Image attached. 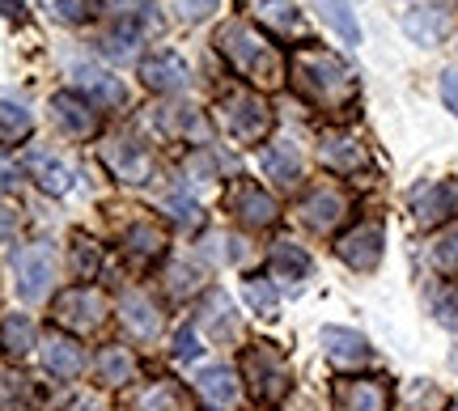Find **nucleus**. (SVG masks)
<instances>
[{
	"label": "nucleus",
	"instance_id": "f257e3e1",
	"mask_svg": "<svg viewBox=\"0 0 458 411\" xmlns=\"http://www.w3.org/2000/svg\"><path fill=\"white\" fill-rule=\"evenodd\" d=\"M289 81H293V89L310 102V106L327 111V115H348L360 98L357 72L327 47L293 51V60H289Z\"/></svg>",
	"mask_w": 458,
	"mask_h": 411
},
{
	"label": "nucleus",
	"instance_id": "f03ea898",
	"mask_svg": "<svg viewBox=\"0 0 458 411\" xmlns=\"http://www.w3.org/2000/svg\"><path fill=\"white\" fill-rule=\"evenodd\" d=\"M216 51L229 60V68L242 77L250 89H280V85L289 81V64H284V55L280 47L267 38L263 30H255L250 21H225L221 30H216Z\"/></svg>",
	"mask_w": 458,
	"mask_h": 411
},
{
	"label": "nucleus",
	"instance_id": "7ed1b4c3",
	"mask_svg": "<svg viewBox=\"0 0 458 411\" xmlns=\"http://www.w3.org/2000/svg\"><path fill=\"white\" fill-rule=\"evenodd\" d=\"M216 119H221L229 140H238V145H263L272 132V106L259 89H246V85H233L221 94Z\"/></svg>",
	"mask_w": 458,
	"mask_h": 411
},
{
	"label": "nucleus",
	"instance_id": "20e7f679",
	"mask_svg": "<svg viewBox=\"0 0 458 411\" xmlns=\"http://www.w3.org/2000/svg\"><path fill=\"white\" fill-rule=\"evenodd\" d=\"M242 382L263 407H276L280 398L293 390V369H289L276 344H250L242 352Z\"/></svg>",
	"mask_w": 458,
	"mask_h": 411
},
{
	"label": "nucleus",
	"instance_id": "39448f33",
	"mask_svg": "<svg viewBox=\"0 0 458 411\" xmlns=\"http://www.w3.org/2000/svg\"><path fill=\"white\" fill-rule=\"evenodd\" d=\"M51 314H55V327L89 335V331L106 327L111 306H106V293H102V289H94V284H72V289H64V293L55 297Z\"/></svg>",
	"mask_w": 458,
	"mask_h": 411
},
{
	"label": "nucleus",
	"instance_id": "423d86ee",
	"mask_svg": "<svg viewBox=\"0 0 458 411\" xmlns=\"http://www.w3.org/2000/svg\"><path fill=\"white\" fill-rule=\"evenodd\" d=\"M352 213V196L340 182H314L306 196L297 199V221L310 233H335Z\"/></svg>",
	"mask_w": 458,
	"mask_h": 411
},
{
	"label": "nucleus",
	"instance_id": "0eeeda50",
	"mask_svg": "<svg viewBox=\"0 0 458 411\" xmlns=\"http://www.w3.org/2000/svg\"><path fill=\"white\" fill-rule=\"evenodd\" d=\"M60 276V259L47 242H34V247H21L13 255V284L21 301H43L51 293V284Z\"/></svg>",
	"mask_w": 458,
	"mask_h": 411
},
{
	"label": "nucleus",
	"instance_id": "6e6552de",
	"mask_svg": "<svg viewBox=\"0 0 458 411\" xmlns=\"http://www.w3.org/2000/svg\"><path fill=\"white\" fill-rule=\"evenodd\" d=\"M225 213L242 230H272L280 221V204L263 191L255 179H233L225 191Z\"/></svg>",
	"mask_w": 458,
	"mask_h": 411
},
{
	"label": "nucleus",
	"instance_id": "1a4fd4ad",
	"mask_svg": "<svg viewBox=\"0 0 458 411\" xmlns=\"http://www.w3.org/2000/svg\"><path fill=\"white\" fill-rule=\"evenodd\" d=\"M411 221L420 230H445L458 221V179H437L425 182L416 196H411Z\"/></svg>",
	"mask_w": 458,
	"mask_h": 411
},
{
	"label": "nucleus",
	"instance_id": "9d476101",
	"mask_svg": "<svg viewBox=\"0 0 458 411\" xmlns=\"http://www.w3.org/2000/svg\"><path fill=\"white\" fill-rule=\"evenodd\" d=\"M119 411H196V398L179 378H148L128 386Z\"/></svg>",
	"mask_w": 458,
	"mask_h": 411
},
{
	"label": "nucleus",
	"instance_id": "9b49d317",
	"mask_svg": "<svg viewBox=\"0 0 458 411\" xmlns=\"http://www.w3.org/2000/svg\"><path fill=\"white\" fill-rule=\"evenodd\" d=\"M382 247H386L382 221H357L352 230H344L340 238H335V255H340L352 272H377V264H382Z\"/></svg>",
	"mask_w": 458,
	"mask_h": 411
},
{
	"label": "nucleus",
	"instance_id": "f8f14e48",
	"mask_svg": "<svg viewBox=\"0 0 458 411\" xmlns=\"http://www.w3.org/2000/svg\"><path fill=\"white\" fill-rule=\"evenodd\" d=\"M102 165L128 187H140V182L153 179V153L140 140H131V136H111L102 145Z\"/></svg>",
	"mask_w": 458,
	"mask_h": 411
},
{
	"label": "nucleus",
	"instance_id": "ddd939ff",
	"mask_svg": "<svg viewBox=\"0 0 458 411\" xmlns=\"http://www.w3.org/2000/svg\"><path fill=\"white\" fill-rule=\"evenodd\" d=\"M72 77H77L81 98L89 102L94 111H123V106H128V85L119 81L114 72H106L102 64L77 60V64H72Z\"/></svg>",
	"mask_w": 458,
	"mask_h": 411
},
{
	"label": "nucleus",
	"instance_id": "4468645a",
	"mask_svg": "<svg viewBox=\"0 0 458 411\" xmlns=\"http://www.w3.org/2000/svg\"><path fill=\"white\" fill-rule=\"evenodd\" d=\"M391 382L386 378H340L331 386V403L335 411H391Z\"/></svg>",
	"mask_w": 458,
	"mask_h": 411
},
{
	"label": "nucleus",
	"instance_id": "2eb2a0df",
	"mask_svg": "<svg viewBox=\"0 0 458 411\" xmlns=\"http://www.w3.org/2000/svg\"><path fill=\"white\" fill-rule=\"evenodd\" d=\"M47 111H51L55 132L68 136V140H89V136L98 132V111L81 94H51Z\"/></svg>",
	"mask_w": 458,
	"mask_h": 411
},
{
	"label": "nucleus",
	"instance_id": "dca6fc26",
	"mask_svg": "<svg viewBox=\"0 0 458 411\" xmlns=\"http://www.w3.org/2000/svg\"><path fill=\"white\" fill-rule=\"evenodd\" d=\"M140 81H145V89L170 98V94H182L191 85V64L182 60L179 51H157V55L140 60Z\"/></svg>",
	"mask_w": 458,
	"mask_h": 411
},
{
	"label": "nucleus",
	"instance_id": "f3484780",
	"mask_svg": "<svg viewBox=\"0 0 458 411\" xmlns=\"http://www.w3.org/2000/svg\"><path fill=\"white\" fill-rule=\"evenodd\" d=\"M323 352H327V361L344 373H352V369H365V365L374 361V348L369 340L352 327H323Z\"/></svg>",
	"mask_w": 458,
	"mask_h": 411
},
{
	"label": "nucleus",
	"instance_id": "a211bd4d",
	"mask_svg": "<svg viewBox=\"0 0 458 411\" xmlns=\"http://www.w3.org/2000/svg\"><path fill=\"white\" fill-rule=\"evenodd\" d=\"M318 162L327 165L331 174H360L365 165H369V148L365 140H357L352 132H327L318 140Z\"/></svg>",
	"mask_w": 458,
	"mask_h": 411
},
{
	"label": "nucleus",
	"instance_id": "6ab92c4d",
	"mask_svg": "<svg viewBox=\"0 0 458 411\" xmlns=\"http://www.w3.org/2000/svg\"><path fill=\"white\" fill-rule=\"evenodd\" d=\"M38 356H43V369H47L51 378H60V382L81 378V369H85V348L77 344L72 335H64V331H51V335H43Z\"/></svg>",
	"mask_w": 458,
	"mask_h": 411
},
{
	"label": "nucleus",
	"instance_id": "aec40b11",
	"mask_svg": "<svg viewBox=\"0 0 458 411\" xmlns=\"http://www.w3.org/2000/svg\"><path fill=\"white\" fill-rule=\"evenodd\" d=\"M196 395L213 411H238L242 386H238V373H233L229 365H204L196 373Z\"/></svg>",
	"mask_w": 458,
	"mask_h": 411
},
{
	"label": "nucleus",
	"instance_id": "412c9836",
	"mask_svg": "<svg viewBox=\"0 0 458 411\" xmlns=\"http://www.w3.org/2000/svg\"><path fill=\"white\" fill-rule=\"evenodd\" d=\"M140 378V356L131 352L128 344H106L94 356V382L102 390H114V386H136Z\"/></svg>",
	"mask_w": 458,
	"mask_h": 411
},
{
	"label": "nucleus",
	"instance_id": "4be33fe9",
	"mask_svg": "<svg viewBox=\"0 0 458 411\" xmlns=\"http://www.w3.org/2000/svg\"><path fill=\"white\" fill-rule=\"evenodd\" d=\"M259 170H263V179L272 182V187L289 191V187L301 182V148H297L293 140H272V145H263Z\"/></svg>",
	"mask_w": 458,
	"mask_h": 411
},
{
	"label": "nucleus",
	"instance_id": "5701e85b",
	"mask_svg": "<svg viewBox=\"0 0 458 411\" xmlns=\"http://www.w3.org/2000/svg\"><path fill=\"white\" fill-rule=\"evenodd\" d=\"M119 318H123V327L136 335V340H157L162 335V306L153 301L148 293L140 289H128V293L119 297Z\"/></svg>",
	"mask_w": 458,
	"mask_h": 411
},
{
	"label": "nucleus",
	"instance_id": "b1692460",
	"mask_svg": "<svg viewBox=\"0 0 458 411\" xmlns=\"http://www.w3.org/2000/svg\"><path fill=\"white\" fill-rule=\"evenodd\" d=\"M196 323H199V331H208V335H213L216 344H229V340H238V335H242L238 310H233V301H229L221 289H213V293L199 301Z\"/></svg>",
	"mask_w": 458,
	"mask_h": 411
},
{
	"label": "nucleus",
	"instance_id": "393cba45",
	"mask_svg": "<svg viewBox=\"0 0 458 411\" xmlns=\"http://www.w3.org/2000/svg\"><path fill=\"white\" fill-rule=\"evenodd\" d=\"M26 174H30L47 196H68V191H72V165H68L60 153H51V148H30V153H26Z\"/></svg>",
	"mask_w": 458,
	"mask_h": 411
},
{
	"label": "nucleus",
	"instance_id": "a878e982",
	"mask_svg": "<svg viewBox=\"0 0 458 411\" xmlns=\"http://www.w3.org/2000/svg\"><path fill=\"white\" fill-rule=\"evenodd\" d=\"M399 26H403V34L416 47H437L445 30H450V9L445 4H420V9H408Z\"/></svg>",
	"mask_w": 458,
	"mask_h": 411
},
{
	"label": "nucleus",
	"instance_id": "bb28decb",
	"mask_svg": "<svg viewBox=\"0 0 458 411\" xmlns=\"http://www.w3.org/2000/svg\"><path fill=\"white\" fill-rule=\"evenodd\" d=\"M140 47H145V21H131V17H114V26L98 38V51L114 64L136 60Z\"/></svg>",
	"mask_w": 458,
	"mask_h": 411
},
{
	"label": "nucleus",
	"instance_id": "cd10ccee",
	"mask_svg": "<svg viewBox=\"0 0 458 411\" xmlns=\"http://www.w3.org/2000/svg\"><path fill=\"white\" fill-rule=\"evenodd\" d=\"M267 267H272V276L276 280H289V284H301V280L314 272L310 264V255L297 247L293 238H280V242H272V255H267Z\"/></svg>",
	"mask_w": 458,
	"mask_h": 411
},
{
	"label": "nucleus",
	"instance_id": "c85d7f7f",
	"mask_svg": "<svg viewBox=\"0 0 458 411\" xmlns=\"http://www.w3.org/2000/svg\"><path fill=\"white\" fill-rule=\"evenodd\" d=\"M255 13H259L263 26H267L272 34H280V38L306 34V17H301V9H297L293 0H259Z\"/></svg>",
	"mask_w": 458,
	"mask_h": 411
},
{
	"label": "nucleus",
	"instance_id": "c756f323",
	"mask_svg": "<svg viewBox=\"0 0 458 411\" xmlns=\"http://www.w3.org/2000/svg\"><path fill=\"white\" fill-rule=\"evenodd\" d=\"M123 255H136V259L165 255V230L157 221H131L128 230H123Z\"/></svg>",
	"mask_w": 458,
	"mask_h": 411
},
{
	"label": "nucleus",
	"instance_id": "7c9ffc66",
	"mask_svg": "<svg viewBox=\"0 0 458 411\" xmlns=\"http://www.w3.org/2000/svg\"><path fill=\"white\" fill-rule=\"evenodd\" d=\"M157 213H162L170 225H179V230H199V225H204V213H199V204L187 196V191H179V187L157 196Z\"/></svg>",
	"mask_w": 458,
	"mask_h": 411
},
{
	"label": "nucleus",
	"instance_id": "2f4dec72",
	"mask_svg": "<svg viewBox=\"0 0 458 411\" xmlns=\"http://www.w3.org/2000/svg\"><path fill=\"white\" fill-rule=\"evenodd\" d=\"M428 267L445 280H458V221L433 233V242H428Z\"/></svg>",
	"mask_w": 458,
	"mask_h": 411
},
{
	"label": "nucleus",
	"instance_id": "473e14b6",
	"mask_svg": "<svg viewBox=\"0 0 458 411\" xmlns=\"http://www.w3.org/2000/svg\"><path fill=\"white\" fill-rule=\"evenodd\" d=\"M30 128H34L30 106L0 94V145H17V140H26V136H30Z\"/></svg>",
	"mask_w": 458,
	"mask_h": 411
},
{
	"label": "nucleus",
	"instance_id": "72a5a7b5",
	"mask_svg": "<svg viewBox=\"0 0 458 411\" xmlns=\"http://www.w3.org/2000/svg\"><path fill=\"white\" fill-rule=\"evenodd\" d=\"M310 4L318 9V17H323L335 34H340L348 47H357V43H360V26H357V13L348 9V0H310Z\"/></svg>",
	"mask_w": 458,
	"mask_h": 411
},
{
	"label": "nucleus",
	"instance_id": "f704fd0d",
	"mask_svg": "<svg viewBox=\"0 0 458 411\" xmlns=\"http://www.w3.org/2000/svg\"><path fill=\"white\" fill-rule=\"evenodd\" d=\"M162 284H165V293L174 297V301H187L191 293H199V267L191 264V259H170L162 272Z\"/></svg>",
	"mask_w": 458,
	"mask_h": 411
},
{
	"label": "nucleus",
	"instance_id": "c9c22d12",
	"mask_svg": "<svg viewBox=\"0 0 458 411\" xmlns=\"http://www.w3.org/2000/svg\"><path fill=\"white\" fill-rule=\"evenodd\" d=\"M0 348L9 352V356H26L34 348V323L30 314H9L4 323H0Z\"/></svg>",
	"mask_w": 458,
	"mask_h": 411
},
{
	"label": "nucleus",
	"instance_id": "e433bc0d",
	"mask_svg": "<svg viewBox=\"0 0 458 411\" xmlns=\"http://www.w3.org/2000/svg\"><path fill=\"white\" fill-rule=\"evenodd\" d=\"M157 123V132L162 136H199V140H208V123H204V115H196V111H187V106H174V111H165V119L157 115L153 119Z\"/></svg>",
	"mask_w": 458,
	"mask_h": 411
},
{
	"label": "nucleus",
	"instance_id": "4c0bfd02",
	"mask_svg": "<svg viewBox=\"0 0 458 411\" xmlns=\"http://www.w3.org/2000/svg\"><path fill=\"white\" fill-rule=\"evenodd\" d=\"M34 403L30 378H21L13 369H0V411H26Z\"/></svg>",
	"mask_w": 458,
	"mask_h": 411
},
{
	"label": "nucleus",
	"instance_id": "58836bf2",
	"mask_svg": "<svg viewBox=\"0 0 458 411\" xmlns=\"http://www.w3.org/2000/svg\"><path fill=\"white\" fill-rule=\"evenodd\" d=\"M242 293H246V306H250L255 314H263V318H276L280 297H276V284H272V280L250 276V280L242 284Z\"/></svg>",
	"mask_w": 458,
	"mask_h": 411
},
{
	"label": "nucleus",
	"instance_id": "ea45409f",
	"mask_svg": "<svg viewBox=\"0 0 458 411\" xmlns=\"http://www.w3.org/2000/svg\"><path fill=\"white\" fill-rule=\"evenodd\" d=\"M437 407L445 411V398H442V390L425 378H416L408 386V395L399 398V411H437Z\"/></svg>",
	"mask_w": 458,
	"mask_h": 411
},
{
	"label": "nucleus",
	"instance_id": "a19ab883",
	"mask_svg": "<svg viewBox=\"0 0 458 411\" xmlns=\"http://www.w3.org/2000/svg\"><path fill=\"white\" fill-rule=\"evenodd\" d=\"M102 267V250L98 242H89L85 233H72V276L77 280H94V272Z\"/></svg>",
	"mask_w": 458,
	"mask_h": 411
},
{
	"label": "nucleus",
	"instance_id": "79ce46f5",
	"mask_svg": "<svg viewBox=\"0 0 458 411\" xmlns=\"http://www.w3.org/2000/svg\"><path fill=\"white\" fill-rule=\"evenodd\" d=\"M187 174H191V179H199V182L225 179V157H221L213 145H204V148H196V153L187 157Z\"/></svg>",
	"mask_w": 458,
	"mask_h": 411
},
{
	"label": "nucleus",
	"instance_id": "37998d69",
	"mask_svg": "<svg viewBox=\"0 0 458 411\" xmlns=\"http://www.w3.org/2000/svg\"><path fill=\"white\" fill-rule=\"evenodd\" d=\"M94 4L98 0H47V13L60 21V26H85L94 17Z\"/></svg>",
	"mask_w": 458,
	"mask_h": 411
},
{
	"label": "nucleus",
	"instance_id": "c03bdc74",
	"mask_svg": "<svg viewBox=\"0 0 458 411\" xmlns=\"http://www.w3.org/2000/svg\"><path fill=\"white\" fill-rule=\"evenodd\" d=\"M221 9V0H170V13L187 21V26H199V21H208V17Z\"/></svg>",
	"mask_w": 458,
	"mask_h": 411
},
{
	"label": "nucleus",
	"instance_id": "a18cd8bd",
	"mask_svg": "<svg viewBox=\"0 0 458 411\" xmlns=\"http://www.w3.org/2000/svg\"><path fill=\"white\" fill-rule=\"evenodd\" d=\"M106 9L114 17H131V21H148L153 9H157V0H106Z\"/></svg>",
	"mask_w": 458,
	"mask_h": 411
},
{
	"label": "nucleus",
	"instance_id": "49530a36",
	"mask_svg": "<svg viewBox=\"0 0 458 411\" xmlns=\"http://www.w3.org/2000/svg\"><path fill=\"white\" fill-rule=\"evenodd\" d=\"M437 323L442 327H450V331H458V280L450 284V289H442V297H437Z\"/></svg>",
	"mask_w": 458,
	"mask_h": 411
},
{
	"label": "nucleus",
	"instance_id": "de8ad7c7",
	"mask_svg": "<svg viewBox=\"0 0 458 411\" xmlns=\"http://www.w3.org/2000/svg\"><path fill=\"white\" fill-rule=\"evenodd\" d=\"M21 230V208L13 199H0V242H13Z\"/></svg>",
	"mask_w": 458,
	"mask_h": 411
},
{
	"label": "nucleus",
	"instance_id": "09e8293b",
	"mask_svg": "<svg viewBox=\"0 0 458 411\" xmlns=\"http://www.w3.org/2000/svg\"><path fill=\"white\" fill-rule=\"evenodd\" d=\"M199 352H204V344H199L196 327H182L179 335H174V356H179V361H196Z\"/></svg>",
	"mask_w": 458,
	"mask_h": 411
},
{
	"label": "nucleus",
	"instance_id": "8fccbe9b",
	"mask_svg": "<svg viewBox=\"0 0 458 411\" xmlns=\"http://www.w3.org/2000/svg\"><path fill=\"white\" fill-rule=\"evenodd\" d=\"M442 102L450 115H458V68H442Z\"/></svg>",
	"mask_w": 458,
	"mask_h": 411
},
{
	"label": "nucleus",
	"instance_id": "3c124183",
	"mask_svg": "<svg viewBox=\"0 0 458 411\" xmlns=\"http://www.w3.org/2000/svg\"><path fill=\"white\" fill-rule=\"evenodd\" d=\"M13 182H17V165L9 157H0V191H9Z\"/></svg>",
	"mask_w": 458,
	"mask_h": 411
},
{
	"label": "nucleus",
	"instance_id": "603ef678",
	"mask_svg": "<svg viewBox=\"0 0 458 411\" xmlns=\"http://www.w3.org/2000/svg\"><path fill=\"white\" fill-rule=\"evenodd\" d=\"M0 13H4V17H21V13H26V0H0Z\"/></svg>",
	"mask_w": 458,
	"mask_h": 411
},
{
	"label": "nucleus",
	"instance_id": "864d4df0",
	"mask_svg": "<svg viewBox=\"0 0 458 411\" xmlns=\"http://www.w3.org/2000/svg\"><path fill=\"white\" fill-rule=\"evenodd\" d=\"M445 411H458V403H450V407H445Z\"/></svg>",
	"mask_w": 458,
	"mask_h": 411
}]
</instances>
